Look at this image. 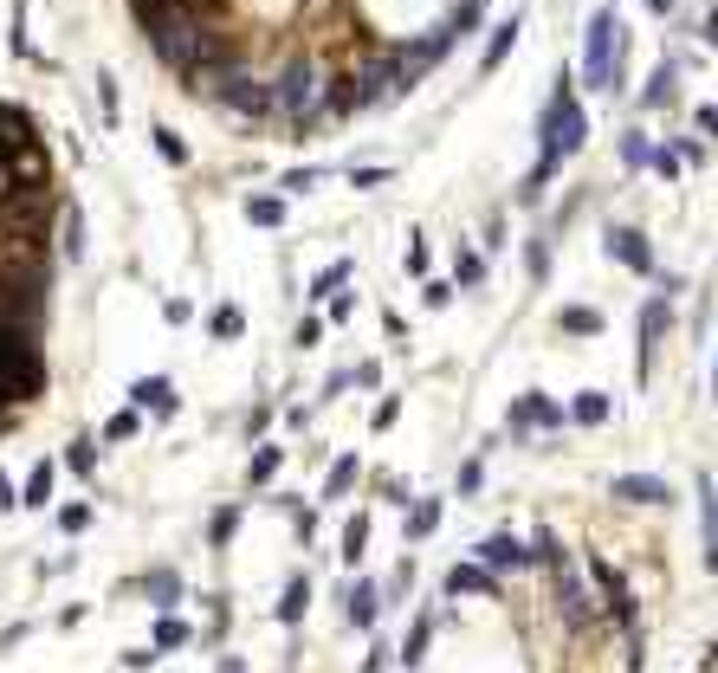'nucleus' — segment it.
<instances>
[{
	"label": "nucleus",
	"instance_id": "obj_29",
	"mask_svg": "<svg viewBox=\"0 0 718 673\" xmlns=\"http://www.w3.org/2000/svg\"><path fill=\"white\" fill-rule=\"evenodd\" d=\"M182 641H188L182 622H162V628H156V648H182Z\"/></svg>",
	"mask_w": 718,
	"mask_h": 673
},
{
	"label": "nucleus",
	"instance_id": "obj_6",
	"mask_svg": "<svg viewBox=\"0 0 718 673\" xmlns=\"http://www.w3.org/2000/svg\"><path fill=\"white\" fill-rule=\"evenodd\" d=\"M550 576H557V602H563V622H570V628H583L589 615H596V602L583 596V576L570 570V557H563V563H550Z\"/></svg>",
	"mask_w": 718,
	"mask_h": 673
},
{
	"label": "nucleus",
	"instance_id": "obj_10",
	"mask_svg": "<svg viewBox=\"0 0 718 673\" xmlns=\"http://www.w3.org/2000/svg\"><path fill=\"white\" fill-rule=\"evenodd\" d=\"M609 259H621V266L641 272V279L654 272V253H647V240H641L634 227H609Z\"/></svg>",
	"mask_w": 718,
	"mask_h": 673
},
{
	"label": "nucleus",
	"instance_id": "obj_33",
	"mask_svg": "<svg viewBox=\"0 0 718 673\" xmlns=\"http://www.w3.org/2000/svg\"><path fill=\"white\" fill-rule=\"evenodd\" d=\"M104 434H110V441H130V434H136V415H117V421H110Z\"/></svg>",
	"mask_w": 718,
	"mask_h": 673
},
{
	"label": "nucleus",
	"instance_id": "obj_8",
	"mask_svg": "<svg viewBox=\"0 0 718 673\" xmlns=\"http://www.w3.org/2000/svg\"><path fill=\"white\" fill-rule=\"evenodd\" d=\"M609 492H615L621 505H673V486H667V479H654V473H621Z\"/></svg>",
	"mask_w": 718,
	"mask_h": 673
},
{
	"label": "nucleus",
	"instance_id": "obj_16",
	"mask_svg": "<svg viewBox=\"0 0 718 673\" xmlns=\"http://www.w3.org/2000/svg\"><path fill=\"white\" fill-rule=\"evenodd\" d=\"M518 33H524V20H499V26H492V46H486V59H479V72H492V65H505V52L518 46Z\"/></svg>",
	"mask_w": 718,
	"mask_h": 673
},
{
	"label": "nucleus",
	"instance_id": "obj_23",
	"mask_svg": "<svg viewBox=\"0 0 718 673\" xmlns=\"http://www.w3.org/2000/svg\"><path fill=\"white\" fill-rule=\"evenodd\" d=\"M479 279H486V253L460 246V285H479Z\"/></svg>",
	"mask_w": 718,
	"mask_h": 673
},
{
	"label": "nucleus",
	"instance_id": "obj_4",
	"mask_svg": "<svg viewBox=\"0 0 718 673\" xmlns=\"http://www.w3.org/2000/svg\"><path fill=\"white\" fill-rule=\"evenodd\" d=\"M589 576H596V583L609 589V615H615V622L634 635V648H641V628H634V596H628V576H621L615 563H602V557H589Z\"/></svg>",
	"mask_w": 718,
	"mask_h": 673
},
{
	"label": "nucleus",
	"instance_id": "obj_12",
	"mask_svg": "<svg viewBox=\"0 0 718 673\" xmlns=\"http://www.w3.org/2000/svg\"><path fill=\"white\" fill-rule=\"evenodd\" d=\"M440 531V499H408V525H402V538L408 544H427Z\"/></svg>",
	"mask_w": 718,
	"mask_h": 673
},
{
	"label": "nucleus",
	"instance_id": "obj_39",
	"mask_svg": "<svg viewBox=\"0 0 718 673\" xmlns=\"http://www.w3.org/2000/svg\"><path fill=\"white\" fill-rule=\"evenodd\" d=\"M647 7H654V13H673V0H647Z\"/></svg>",
	"mask_w": 718,
	"mask_h": 673
},
{
	"label": "nucleus",
	"instance_id": "obj_28",
	"mask_svg": "<svg viewBox=\"0 0 718 673\" xmlns=\"http://www.w3.org/2000/svg\"><path fill=\"white\" fill-rule=\"evenodd\" d=\"M136 402H149V408H169V382H143V389H136Z\"/></svg>",
	"mask_w": 718,
	"mask_h": 673
},
{
	"label": "nucleus",
	"instance_id": "obj_13",
	"mask_svg": "<svg viewBox=\"0 0 718 673\" xmlns=\"http://www.w3.org/2000/svg\"><path fill=\"white\" fill-rule=\"evenodd\" d=\"M563 421H576V428H602V421H609V395H602V389H583L570 408H563Z\"/></svg>",
	"mask_w": 718,
	"mask_h": 673
},
{
	"label": "nucleus",
	"instance_id": "obj_11",
	"mask_svg": "<svg viewBox=\"0 0 718 673\" xmlns=\"http://www.w3.org/2000/svg\"><path fill=\"white\" fill-rule=\"evenodd\" d=\"M673 98H680V59H667L654 78H647V91H641V111H667Z\"/></svg>",
	"mask_w": 718,
	"mask_h": 673
},
{
	"label": "nucleus",
	"instance_id": "obj_19",
	"mask_svg": "<svg viewBox=\"0 0 718 673\" xmlns=\"http://www.w3.org/2000/svg\"><path fill=\"white\" fill-rule=\"evenodd\" d=\"M621 162H628V169H647V162H654V143H647L641 130H628L621 136Z\"/></svg>",
	"mask_w": 718,
	"mask_h": 673
},
{
	"label": "nucleus",
	"instance_id": "obj_5",
	"mask_svg": "<svg viewBox=\"0 0 718 673\" xmlns=\"http://www.w3.org/2000/svg\"><path fill=\"white\" fill-rule=\"evenodd\" d=\"M505 428H512L518 441H524L531 428H563V408L550 402V395H518V402H512V415H505Z\"/></svg>",
	"mask_w": 718,
	"mask_h": 673
},
{
	"label": "nucleus",
	"instance_id": "obj_31",
	"mask_svg": "<svg viewBox=\"0 0 718 673\" xmlns=\"http://www.w3.org/2000/svg\"><path fill=\"white\" fill-rule=\"evenodd\" d=\"M233 518H240L233 505H227V512H214V544H227V538H233Z\"/></svg>",
	"mask_w": 718,
	"mask_h": 673
},
{
	"label": "nucleus",
	"instance_id": "obj_26",
	"mask_svg": "<svg viewBox=\"0 0 718 673\" xmlns=\"http://www.w3.org/2000/svg\"><path fill=\"white\" fill-rule=\"evenodd\" d=\"M421 305H427V311L453 305V285H447V279H427V285H421Z\"/></svg>",
	"mask_w": 718,
	"mask_h": 673
},
{
	"label": "nucleus",
	"instance_id": "obj_9",
	"mask_svg": "<svg viewBox=\"0 0 718 673\" xmlns=\"http://www.w3.org/2000/svg\"><path fill=\"white\" fill-rule=\"evenodd\" d=\"M447 596H486L492 602V596H499V576H492L479 557L473 563H453V570H447Z\"/></svg>",
	"mask_w": 718,
	"mask_h": 673
},
{
	"label": "nucleus",
	"instance_id": "obj_34",
	"mask_svg": "<svg viewBox=\"0 0 718 673\" xmlns=\"http://www.w3.org/2000/svg\"><path fill=\"white\" fill-rule=\"evenodd\" d=\"M343 279H350V266H330L324 279H317V298H330V285H343Z\"/></svg>",
	"mask_w": 718,
	"mask_h": 673
},
{
	"label": "nucleus",
	"instance_id": "obj_24",
	"mask_svg": "<svg viewBox=\"0 0 718 673\" xmlns=\"http://www.w3.org/2000/svg\"><path fill=\"white\" fill-rule=\"evenodd\" d=\"M350 486H356V460H337V466H330V486H324V492L337 499V492H350Z\"/></svg>",
	"mask_w": 718,
	"mask_h": 673
},
{
	"label": "nucleus",
	"instance_id": "obj_36",
	"mask_svg": "<svg viewBox=\"0 0 718 673\" xmlns=\"http://www.w3.org/2000/svg\"><path fill=\"white\" fill-rule=\"evenodd\" d=\"M389 667V641H376V648H369V661H363V673H382Z\"/></svg>",
	"mask_w": 718,
	"mask_h": 673
},
{
	"label": "nucleus",
	"instance_id": "obj_40",
	"mask_svg": "<svg viewBox=\"0 0 718 673\" xmlns=\"http://www.w3.org/2000/svg\"><path fill=\"white\" fill-rule=\"evenodd\" d=\"M712 402H718V382H712Z\"/></svg>",
	"mask_w": 718,
	"mask_h": 673
},
{
	"label": "nucleus",
	"instance_id": "obj_38",
	"mask_svg": "<svg viewBox=\"0 0 718 673\" xmlns=\"http://www.w3.org/2000/svg\"><path fill=\"white\" fill-rule=\"evenodd\" d=\"M706 46H718V7L706 13Z\"/></svg>",
	"mask_w": 718,
	"mask_h": 673
},
{
	"label": "nucleus",
	"instance_id": "obj_21",
	"mask_svg": "<svg viewBox=\"0 0 718 673\" xmlns=\"http://www.w3.org/2000/svg\"><path fill=\"white\" fill-rule=\"evenodd\" d=\"M305 596H311V583H305V576H292V589H285V602H279L285 622H298V615H305Z\"/></svg>",
	"mask_w": 718,
	"mask_h": 673
},
{
	"label": "nucleus",
	"instance_id": "obj_18",
	"mask_svg": "<svg viewBox=\"0 0 718 673\" xmlns=\"http://www.w3.org/2000/svg\"><path fill=\"white\" fill-rule=\"evenodd\" d=\"M563 331H570V337H596L602 331V311H589V305H570V311H563Z\"/></svg>",
	"mask_w": 718,
	"mask_h": 673
},
{
	"label": "nucleus",
	"instance_id": "obj_27",
	"mask_svg": "<svg viewBox=\"0 0 718 673\" xmlns=\"http://www.w3.org/2000/svg\"><path fill=\"white\" fill-rule=\"evenodd\" d=\"M149 596H156V602H175V596H182V583H175L169 570H156V576H149Z\"/></svg>",
	"mask_w": 718,
	"mask_h": 673
},
{
	"label": "nucleus",
	"instance_id": "obj_20",
	"mask_svg": "<svg viewBox=\"0 0 718 673\" xmlns=\"http://www.w3.org/2000/svg\"><path fill=\"white\" fill-rule=\"evenodd\" d=\"M363 544H369V512H356L350 525H343V557L356 563V557H363Z\"/></svg>",
	"mask_w": 718,
	"mask_h": 673
},
{
	"label": "nucleus",
	"instance_id": "obj_32",
	"mask_svg": "<svg viewBox=\"0 0 718 673\" xmlns=\"http://www.w3.org/2000/svg\"><path fill=\"white\" fill-rule=\"evenodd\" d=\"M647 169H660V175H680V156H673V149H654V162H647Z\"/></svg>",
	"mask_w": 718,
	"mask_h": 673
},
{
	"label": "nucleus",
	"instance_id": "obj_35",
	"mask_svg": "<svg viewBox=\"0 0 718 673\" xmlns=\"http://www.w3.org/2000/svg\"><path fill=\"white\" fill-rule=\"evenodd\" d=\"M272 466H279V447H266V453L253 460V479H272Z\"/></svg>",
	"mask_w": 718,
	"mask_h": 673
},
{
	"label": "nucleus",
	"instance_id": "obj_14",
	"mask_svg": "<svg viewBox=\"0 0 718 673\" xmlns=\"http://www.w3.org/2000/svg\"><path fill=\"white\" fill-rule=\"evenodd\" d=\"M376 615H382V583H356L350 589V622L356 628H376Z\"/></svg>",
	"mask_w": 718,
	"mask_h": 673
},
{
	"label": "nucleus",
	"instance_id": "obj_17",
	"mask_svg": "<svg viewBox=\"0 0 718 673\" xmlns=\"http://www.w3.org/2000/svg\"><path fill=\"white\" fill-rule=\"evenodd\" d=\"M699 518H706V570H718V499H712V479H699Z\"/></svg>",
	"mask_w": 718,
	"mask_h": 673
},
{
	"label": "nucleus",
	"instance_id": "obj_37",
	"mask_svg": "<svg viewBox=\"0 0 718 673\" xmlns=\"http://www.w3.org/2000/svg\"><path fill=\"white\" fill-rule=\"evenodd\" d=\"M699 130H706V136H718V104H699Z\"/></svg>",
	"mask_w": 718,
	"mask_h": 673
},
{
	"label": "nucleus",
	"instance_id": "obj_1",
	"mask_svg": "<svg viewBox=\"0 0 718 673\" xmlns=\"http://www.w3.org/2000/svg\"><path fill=\"white\" fill-rule=\"evenodd\" d=\"M52 156L39 123L0 98V421L46 389L52 311Z\"/></svg>",
	"mask_w": 718,
	"mask_h": 673
},
{
	"label": "nucleus",
	"instance_id": "obj_15",
	"mask_svg": "<svg viewBox=\"0 0 718 673\" xmlns=\"http://www.w3.org/2000/svg\"><path fill=\"white\" fill-rule=\"evenodd\" d=\"M427 641H434V609L414 615V628H408V641H402V667H421L427 661Z\"/></svg>",
	"mask_w": 718,
	"mask_h": 673
},
{
	"label": "nucleus",
	"instance_id": "obj_3",
	"mask_svg": "<svg viewBox=\"0 0 718 673\" xmlns=\"http://www.w3.org/2000/svg\"><path fill=\"white\" fill-rule=\"evenodd\" d=\"M667 324H673V292H654L647 311H641V324H634V343H641V350H634V376L641 382H647V369H654V343H660Z\"/></svg>",
	"mask_w": 718,
	"mask_h": 673
},
{
	"label": "nucleus",
	"instance_id": "obj_22",
	"mask_svg": "<svg viewBox=\"0 0 718 673\" xmlns=\"http://www.w3.org/2000/svg\"><path fill=\"white\" fill-rule=\"evenodd\" d=\"M479 486H486V460H479V453H473V460L460 466V499H473Z\"/></svg>",
	"mask_w": 718,
	"mask_h": 673
},
{
	"label": "nucleus",
	"instance_id": "obj_25",
	"mask_svg": "<svg viewBox=\"0 0 718 673\" xmlns=\"http://www.w3.org/2000/svg\"><path fill=\"white\" fill-rule=\"evenodd\" d=\"M46 492H52V466H39V473L26 479V499L20 505H46Z\"/></svg>",
	"mask_w": 718,
	"mask_h": 673
},
{
	"label": "nucleus",
	"instance_id": "obj_2",
	"mask_svg": "<svg viewBox=\"0 0 718 673\" xmlns=\"http://www.w3.org/2000/svg\"><path fill=\"white\" fill-rule=\"evenodd\" d=\"M621 13L615 7H596L589 13V33H583V78H589V91H615V78H621Z\"/></svg>",
	"mask_w": 718,
	"mask_h": 673
},
{
	"label": "nucleus",
	"instance_id": "obj_7",
	"mask_svg": "<svg viewBox=\"0 0 718 673\" xmlns=\"http://www.w3.org/2000/svg\"><path fill=\"white\" fill-rule=\"evenodd\" d=\"M473 557L486 563L492 576H499V570H531V563H537V557L524 551L518 538H505V531H492V538H479V544H473Z\"/></svg>",
	"mask_w": 718,
	"mask_h": 673
},
{
	"label": "nucleus",
	"instance_id": "obj_30",
	"mask_svg": "<svg viewBox=\"0 0 718 673\" xmlns=\"http://www.w3.org/2000/svg\"><path fill=\"white\" fill-rule=\"evenodd\" d=\"M59 525H65V531H85V525H91V512H85V505H65Z\"/></svg>",
	"mask_w": 718,
	"mask_h": 673
}]
</instances>
